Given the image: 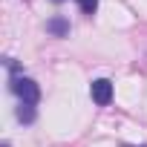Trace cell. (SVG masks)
<instances>
[{"mask_svg": "<svg viewBox=\"0 0 147 147\" xmlns=\"http://www.w3.org/2000/svg\"><path fill=\"white\" fill-rule=\"evenodd\" d=\"M12 90L20 95L23 104H38V98H40V90H38V84H35L32 78H18V81L12 84Z\"/></svg>", "mask_w": 147, "mask_h": 147, "instance_id": "1", "label": "cell"}, {"mask_svg": "<svg viewBox=\"0 0 147 147\" xmlns=\"http://www.w3.org/2000/svg\"><path fill=\"white\" fill-rule=\"evenodd\" d=\"M90 92H92V101L104 107V104H110V98H113V84H110L107 78H98V81H92Z\"/></svg>", "mask_w": 147, "mask_h": 147, "instance_id": "2", "label": "cell"}, {"mask_svg": "<svg viewBox=\"0 0 147 147\" xmlns=\"http://www.w3.org/2000/svg\"><path fill=\"white\" fill-rule=\"evenodd\" d=\"M18 118L20 121H35V110H32V104H20V110H18Z\"/></svg>", "mask_w": 147, "mask_h": 147, "instance_id": "3", "label": "cell"}, {"mask_svg": "<svg viewBox=\"0 0 147 147\" xmlns=\"http://www.w3.org/2000/svg\"><path fill=\"white\" fill-rule=\"evenodd\" d=\"M78 6H81V12H87V15H92V12L98 9V0H78Z\"/></svg>", "mask_w": 147, "mask_h": 147, "instance_id": "4", "label": "cell"}, {"mask_svg": "<svg viewBox=\"0 0 147 147\" xmlns=\"http://www.w3.org/2000/svg\"><path fill=\"white\" fill-rule=\"evenodd\" d=\"M66 29H69V26H66L63 20H52V23H49V32H55V35H63Z\"/></svg>", "mask_w": 147, "mask_h": 147, "instance_id": "5", "label": "cell"}, {"mask_svg": "<svg viewBox=\"0 0 147 147\" xmlns=\"http://www.w3.org/2000/svg\"><path fill=\"white\" fill-rule=\"evenodd\" d=\"M52 3H63V0H52Z\"/></svg>", "mask_w": 147, "mask_h": 147, "instance_id": "6", "label": "cell"}]
</instances>
